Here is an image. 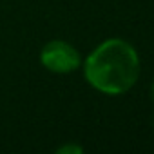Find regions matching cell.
<instances>
[{
    "label": "cell",
    "mask_w": 154,
    "mask_h": 154,
    "mask_svg": "<svg viewBox=\"0 0 154 154\" xmlns=\"http://www.w3.org/2000/svg\"><path fill=\"white\" fill-rule=\"evenodd\" d=\"M84 76L91 87L103 94H123L138 82L140 56L129 42L109 38L87 56L84 62Z\"/></svg>",
    "instance_id": "1"
},
{
    "label": "cell",
    "mask_w": 154,
    "mask_h": 154,
    "mask_svg": "<svg viewBox=\"0 0 154 154\" xmlns=\"http://www.w3.org/2000/svg\"><path fill=\"white\" fill-rule=\"evenodd\" d=\"M42 65L56 74H69L82 65L80 53L65 40H51L40 51Z\"/></svg>",
    "instance_id": "2"
},
{
    "label": "cell",
    "mask_w": 154,
    "mask_h": 154,
    "mask_svg": "<svg viewBox=\"0 0 154 154\" xmlns=\"http://www.w3.org/2000/svg\"><path fill=\"white\" fill-rule=\"evenodd\" d=\"M58 152L60 154L62 152H76V154H80L82 152V147H78V145H65V147H60Z\"/></svg>",
    "instance_id": "3"
},
{
    "label": "cell",
    "mask_w": 154,
    "mask_h": 154,
    "mask_svg": "<svg viewBox=\"0 0 154 154\" xmlns=\"http://www.w3.org/2000/svg\"><path fill=\"white\" fill-rule=\"evenodd\" d=\"M150 96H152V103H154V80H152V87H150Z\"/></svg>",
    "instance_id": "4"
}]
</instances>
